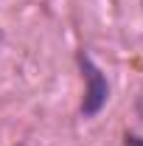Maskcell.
I'll return each mask as SVG.
<instances>
[{
    "label": "cell",
    "mask_w": 143,
    "mask_h": 146,
    "mask_svg": "<svg viewBox=\"0 0 143 146\" xmlns=\"http://www.w3.org/2000/svg\"><path fill=\"white\" fill-rule=\"evenodd\" d=\"M76 68H79L81 82H84V93H81L79 112H81L84 121H93L95 115H101V110L107 107L112 87H109V79H107V73L101 70V65H98L84 48L76 51Z\"/></svg>",
    "instance_id": "cell-1"
},
{
    "label": "cell",
    "mask_w": 143,
    "mask_h": 146,
    "mask_svg": "<svg viewBox=\"0 0 143 146\" xmlns=\"http://www.w3.org/2000/svg\"><path fill=\"white\" fill-rule=\"evenodd\" d=\"M121 146H143V135H138V132H126L124 141H121Z\"/></svg>",
    "instance_id": "cell-2"
}]
</instances>
